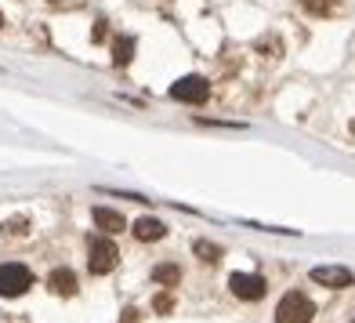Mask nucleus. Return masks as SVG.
I'll list each match as a JSON object with an SVG mask.
<instances>
[{
    "label": "nucleus",
    "mask_w": 355,
    "mask_h": 323,
    "mask_svg": "<svg viewBox=\"0 0 355 323\" xmlns=\"http://www.w3.org/2000/svg\"><path fill=\"white\" fill-rule=\"evenodd\" d=\"M116 262H120V251H116V244H112V240H105V236L87 240V269L94 272V276H105V272H112V269H116Z\"/></svg>",
    "instance_id": "obj_1"
},
{
    "label": "nucleus",
    "mask_w": 355,
    "mask_h": 323,
    "mask_svg": "<svg viewBox=\"0 0 355 323\" xmlns=\"http://www.w3.org/2000/svg\"><path fill=\"white\" fill-rule=\"evenodd\" d=\"M312 316H315V305L301 290H290L276 305V323H312Z\"/></svg>",
    "instance_id": "obj_2"
},
{
    "label": "nucleus",
    "mask_w": 355,
    "mask_h": 323,
    "mask_svg": "<svg viewBox=\"0 0 355 323\" xmlns=\"http://www.w3.org/2000/svg\"><path fill=\"white\" fill-rule=\"evenodd\" d=\"M29 287H33V272H29L26 265H19V262L0 265V295L4 298H19Z\"/></svg>",
    "instance_id": "obj_3"
},
{
    "label": "nucleus",
    "mask_w": 355,
    "mask_h": 323,
    "mask_svg": "<svg viewBox=\"0 0 355 323\" xmlns=\"http://www.w3.org/2000/svg\"><path fill=\"white\" fill-rule=\"evenodd\" d=\"M229 287H232V295L243 298V301H257V298H265V290H268L265 276H254V272H232Z\"/></svg>",
    "instance_id": "obj_4"
},
{
    "label": "nucleus",
    "mask_w": 355,
    "mask_h": 323,
    "mask_svg": "<svg viewBox=\"0 0 355 323\" xmlns=\"http://www.w3.org/2000/svg\"><path fill=\"white\" fill-rule=\"evenodd\" d=\"M207 94H211V88H207V80H203V76H182V80H178V84L171 88V99L189 102V106L207 102Z\"/></svg>",
    "instance_id": "obj_5"
},
{
    "label": "nucleus",
    "mask_w": 355,
    "mask_h": 323,
    "mask_svg": "<svg viewBox=\"0 0 355 323\" xmlns=\"http://www.w3.org/2000/svg\"><path fill=\"white\" fill-rule=\"evenodd\" d=\"M312 280L322 283V287L341 290V287H352V269H345V265H319V269H312Z\"/></svg>",
    "instance_id": "obj_6"
},
{
    "label": "nucleus",
    "mask_w": 355,
    "mask_h": 323,
    "mask_svg": "<svg viewBox=\"0 0 355 323\" xmlns=\"http://www.w3.org/2000/svg\"><path fill=\"white\" fill-rule=\"evenodd\" d=\"M94 225L105 233H120L123 229V215L120 211H109V207H94Z\"/></svg>",
    "instance_id": "obj_7"
},
{
    "label": "nucleus",
    "mask_w": 355,
    "mask_h": 323,
    "mask_svg": "<svg viewBox=\"0 0 355 323\" xmlns=\"http://www.w3.org/2000/svg\"><path fill=\"white\" fill-rule=\"evenodd\" d=\"M47 283H51V290H55V295H76V276H73V272L69 269H55L51 272V280H47Z\"/></svg>",
    "instance_id": "obj_8"
},
{
    "label": "nucleus",
    "mask_w": 355,
    "mask_h": 323,
    "mask_svg": "<svg viewBox=\"0 0 355 323\" xmlns=\"http://www.w3.org/2000/svg\"><path fill=\"white\" fill-rule=\"evenodd\" d=\"M164 222H156V218H138L135 222V236L138 240H164Z\"/></svg>",
    "instance_id": "obj_9"
},
{
    "label": "nucleus",
    "mask_w": 355,
    "mask_h": 323,
    "mask_svg": "<svg viewBox=\"0 0 355 323\" xmlns=\"http://www.w3.org/2000/svg\"><path fill=\"white\" fill-rule=\"evenodd\" d=\"M153 280H156V283H171V287H178L182 272H178V265H156V269H153Z\"/></svg>",
    "instance_id": "obj_10"
},
{
    "label": "nucleus",
    "mask_w": 355,
    "mask_h": 323,
    "mask_svg": "<svg viewBox=\"0 0 355 323\" xmlns=\"http://www.w3.org/2000/svg\"><path fill=\"white\" fill-rule=\"evenodd\" d=\"M131 51H135V40L131 37H123V40H116V66H127V62H131Z\"/></svg>",
    "instance_id": "obj_11"
},
{
    "label": "nucleus",
    "mask_w": 355,
    "mask_h": 323,
    "mask_svg": "<svg viewBox=\"0 0 355 323\" xmlns=\"http://www.w3.org/2000/svg\"><path fill=\"white\" fill-rule=\"evenodd\" d=\"M301 8L312 11V15H330L334 11V0H301Z\"/></svg>",
    "instance_id": "obj_12"
},
{
    "label": "nucleus",
    "mask_w": 355,
    "mask_h": 323,
    "mask_svg": "<svg viewBox=\"0 0 355 323\" xmlns=\"http://www.w3.org/2000/svg\"><path fill=\"white\" fill-rule=\"evenodd\" d=\"M196 254L203 258V262H218V254H221V251H218L214 244H203V240H200V244H196Z\"/></svg>",
    "instance_id": "obj_13"
},
{
    "label": "nucleus",
    "mask_w": 355,
    "mask_h": 323,
    "mask_svg": "<svg viewBox=\"0 0 355 323\" xmlns=\"http://www.w3.org/2000/svg\"><path fill=\"white\" fill-rule=\"evenodd\" d=\"M156 309H159V313H167V309H171V298H167V295H159V298H156Z\"/></svg>",
    "instance_id": "obj_14"
},
{
    "label": "nucleus",
    "mask_w": 355,
    "mask_h": 323,
    "mask_svg": "<svg viewBox=\"0 0 355 323\" xmlns=\"http://www.w3.org/2000/svg\"><path fill=\"white\" fill-rule=\"evenodd\" d=\"M0 26H4V19H0Z\"/></svg>",
    "instance_id": "obj_15"
}]
</instances>
